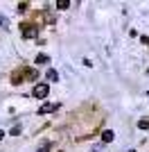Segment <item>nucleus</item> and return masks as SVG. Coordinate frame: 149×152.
Returning <instances> with one entry per match:
<instances>
[{
	"label": "nucleus",
	"instance_id": "nucleus-1",
	"mask_svg": "<svg viewBox=\"0 0 149 152\" xmlns=\"http://www.w3.org/2000/svg\"><path fill=\"white\" fill-rule=\"evenodd\" d=\"M48 93H50V84H48V82H38L36 86L32 89V95H34V98H38V100L48 98Z\"/></svg>",
	"mask_w": 149,
	"mask_h": 152
},
{
	"label": "nucleus",
	"instance_id": "nucleus-2",
	"mask_svg": "<svg viewBox=\"0 0 149 152\" xmlns=\"http://www.w3.org/2000/svg\"><path fill=\"white\" fill-rule=\"evenodd\" d=\"M20 34H23V39H36V37H38V27L32 25V23L20 25Z\"/></svg>",
	"mask_w": 149,
	"mask_h": 152
},
{
	"label": "nucleus",
	"instance_id": "nucleus-3",
	"mask_svg": "<svg viewBox=\"0 0 149 152\" xmlns=\"http://www.w3.org/2000/svg\"><path fill=\"white\" fill-rule=\"evenodd\" d=\"M56 109H59V102H48V104H43V107L38 109V114H52Z\"/></svg>",
	"mask_w": 149,
	"mask_h": 152
},
{
	"label": "nucleus",
	"instance_id": "nucleus-4",
	"mask_svg": "<svg viewBox=\"0 0 149 152\" xmlns=\"http://www.w3.org/2000/svg\"><path fill=\"white\" fill-rule=\"evenodd\" d=\"M45 77H48V82H59V73H56L54 68H48V73H45Z\"/></svg>",
	"mask_w": 149,
	"mask_h": 152
},
{
	"label": "nucleus",
	"instance_id": "nucleus-5",
	"mask_svg": "<svg viewBox=\"0 0 149 152\" xmlns=\"http://www.w3.org/2000/svg\"><path fill=\"white\" fill-rule=\"evenodd\" d=\"M113 139H115V132H113V129H106V132L102 134V141H104V143H111Z\"/></svg>",
	"mask_w": 149,
	"mask_h": 152
},
{
	"label": "nucleus",
	"instance_id": "nucleus-6",
	"mask_svg": "<svg viewBox=\"0 0 149 152\" xmlns=\"http://www.w3.org/2000/svg\"><path fill=\"white\" fill-rule=\"evenodd\" d=\"M48 61H50L48 55H36V59H34V64H36V66H45Z\"/></svg>",
	"mask_w": 149,
	"mask_h": 152
},
{
	"label": "nucleus",
	"instance_id": "nucleus-7",
	"mask_svg": "<svg viewBox=\"0 0 149 152\" xmlns=\"http://www.w3.org/2000/svg\"><path fill=\"white\" fill-rule=\"evenodd\" d=\"M138 127H140V129H149V118H140V121H138Z\"/></svg>",
	"mask_w": 149,
	"mask_h": 152
},
{
	"label": "nucleus",
	"instance_id": "nucleus-8",
	"mask_svg": "<svg viewBox=\"0 0 149 152\" xmlns=\"http://www.w3.org/2000/svg\"><path fill=\"white\" fill-rule=\"evenodd\" d=\"M27 7H30L27 2H18V9H16V12H18V14H23V12H27Z\"/></svg>",
	"mask_w": 149,
	"mask_h": 152
},
{
	"label": "nucleus",
	"instance_id": "nucleus-9",
	"mask_svg": "<svg viewBox=\"0 0 149 152\" xmlns=\"http://www.w3.org/2000/svg\"><path fill=\"white\" fill-rule=\"evenodd\" d=\"M50 148H52V143H50V141H45L43 145L38 148V152H48V150H50Z\"/></svg>",
	"mask_w": 149,
	"mask_h": 152
},
{
	"label": "nucleus",
	"instance_id": "nucleus-10",
	"mask_svg": "<svg viewBox=\"0 0 149 152\" xmlns=\"http://www.w3.org/2000/svg\"><path fill=\"white\" fill-rule=\"evenodd\" d=\"M70 7V2H66V0H63V2H56V9H68Z\"/></svg>",
	"mask_w": 149,
	"mask_h": 152
},
{
	"label": "nucleus",
	"instance_id": "nucleus-11",
	"mask_svg": "<svg viewBox=\"0 0 149 152\" xmlns=\"http://www.w3.org/2000/svg\"><path fill=\"white\" fill-rule=\"evenodd\" d=\"M7 23H9V20H7L5 16H0V27H7Z\"/></svg>",
	"mask_w": 149,
	"mask_h": 152
},
{
	"label": "nucleus",
	"instance_id": "nucleus-12",
	"mask_svg": "<svg viewBox=\"0 0 149 152\" xmlns=\"http://www.w3.org/2000/svg\"><path fill=\"white\" fill-rule=\"evenodd\" d=\"M140 41H142L145 45H149V37H140Z\"/></svg>",
	"mask_w": 149,
	"mask_h": 152
},
{
	"label": "nucleus",
	"instance_id": "nucleus-13",
	"mask_svg": "<svg viewBox=\"0 0 149 152\" xmlns=\"http://www.w3.org/2000/svg\"><path fill=\"white\" fill-rule=\"evenodd\" d=\"M2 139H5V132H2V129H0V141H2Z\"/></svg>",
	"mask_w": 149,
	"mask_h": 152
},
{
	"label": "nucleus",
	"instance_id": "nucleus-14",
	"mask_svg": "<svg viewBox=\"0 0 149 152\" xmlns=\"http://www.w3.org/2000/svg\"><path fill=\"white\" fill-rule=\"evenodd\" d=\"M147 95H149V93H147Z\"/></svg>",
	"mask_w": 149,
	"mask_h": 152
}]
</instances>
